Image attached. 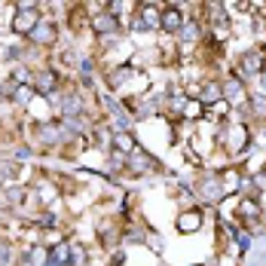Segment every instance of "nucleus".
<instances>
[{
  "label": "nucleus",
  "mask_w": 266,
  "mask_h": 266,
  "mask_svg": "<svg viewBox=\"0 0 266 266\" xmlns=\"http://www.w3.org/2000/svg\"><path fill=\"white\" fill-rule=\"evenodd\" d=\"M37 25H40L37 6H34V3H19L16 6V16H13V31L16 34H31Z\"/></svg>",
  "instance_id": "1"
},
{
  "label": "nucleus",
  "mask_w": 266,
  "mask_h": 266,
  "mask_svg": "<svg viewBox=\"0 0 266 266\" xmlns=\"http://www.w3.org/2000/svg\"><path fill=\"white\" fill-rule=\"evenodd\" d=\"M260 74V52H248V55H242V61H239V77H257Z\"/></svg>",
  "instance_id": "2"
},
{
  "label": "nucleus",
  "mask_w": 266,
  "mask_h": 266,
  "mask_svg": "<svg viewBox=\"0 0 266 266\" xmlns=\"http://www.w3.org/2000/svg\"><path fill=\"white\" fill-rule=\"evenodd\" d=\"M159 28H165L168 34L181 31V28H184V16L178 13L175 6H171V9H165V13H159Z\"/></svg>",
  "instance_id": "3"
},
{
  "label": "nucleus",
  "mask_w": 266,
  "mask_h": 266,
  "mask_svg": "<svg viewBox=\"0 0 266 266\" xmlns=\"http://www.w3.org/2000/svg\"><path fill=\"white\" fill-rule=\"evenodd\" d=\"M92 25H95V31H98V34H104V37H110V34H117L120 21H117V16H110V13H98Z\"/></svg>",
  "instance_id": "4"
},
{
  "label": "nucleus",
  "mask_w": 266,
  "mask_h": 266,
  "mask_svg": "<svg viewBox=\"0 0 266 266\" xmlns=\"http://www.w3.org/2000/svg\"><path fill=\"white\" fill-rule=\"evenodd\" d=\"M31 80H34V89H37V92H43V95H49V92L55 89V83H59L52 71H37Z\"/></svg>",
  "instance_id": "5"
},
{
  "label": "nucleus",
  "mask_w": 266,
  "mask_h": 266,
  "mask_svg": "<svg viewBox=\"0 0 266 266\" xmlns=\"http://www.w3.org/2000/svg\"><path fill=\"white\" fill-rule=\"evenodd\" d=\"M55 104L61 107V120H74V113H80V98L77 95H64V98H55Z\"/></svg>",
  "instance_id": "6"
},
{
  "label": "nucleus",
  "mask_w": 266,
  "mask_h": 266,
  "mask_svg": "<svg viewBox=\"0 0 266 266\" xmlns=\"http://www.w3.org/2000/svg\"><path fill=\"white\" fill-rule=\"evenodd\" d=\"M46 263H49V248L46 245H34L25 254V266H46Z\"/></svg>",
  "instance_id": "7"
},
{
  "label": "nucleus",
  "mask_w": 266,
  "mask_h": 266,
  "mask_svg": "<svg viewBox=\"0 0 266 266\" xmlns=\"http://www.w3.org/2000/svg\"><path fill=\"white\" fill-rule=\"evenodd\" d=\"M202 226V214L199 211H184L178 217V229L181 233H193V229H199Z\"/></svg>",
  "instance_id": "8"
},
{
  "label": "nucleus",
  "mask_w": 266,
  "mask_h": 266,
  "mask_svg": "<svg viewBox=\"0 0 266 266\" xmlns=\"http://www.w3.org/2000/svg\"><path fill=\"white\" fill-rule=\"evenodd\" d=\"M113 147H117V153H123V156H129V153H135V138L129 135V132H117L113 135Z\"/></svg>",
  "instance_id": "9"
},
{
  "label": "nucleus",
  "mask_w": 266,
  "mask_h": 266,
  "mask_svg": "<svg viewBox=\"0 0 266 266\" xmlns=\"http://www.w3.org/2000/svg\"><path fill=\"white\" fill-rule=\"evenodd\" d=\"M28 37H31L34 43H49V40L55 37V28L49 25V21H43V19H40V25H37V28H34V31L28 34Z\"/></svg>",
  "instance_id": "10"
},
{
  "label": "nucleus",
  "mask_w": 266,
  "mask_h": 266,
  "mask_svg": "<svg viewBox=\"0 0 266 266\" xmlns=\"http://www.w3.org/2000/svg\"><path fill=\"white\" fill-rule=\"evenodd\" d=\"M217 101H221V86H217V83H205L199 89V104H211V107H214Z\"/></svg>",
  "instance_id": "11"
},
{
  "label": "nucleus",
  "mask_w": 266,
  "mask_h": 266,
  "mask_svg": "<svg viewBox=\"0 0 266 266\" xmlns=\"http://www.w3.org/2000/svg\"><path fill=\"white\" fill-rule=\"evenodd\" d=\"M135 28H147V31H153V28H159V9L156 6H147L144 9V16H141V21H135Z\"/></svg>",
  "instance_id": "12"
},
{
  "label": "nucleus",
  "mask_w": 266,
  "mask_h": 266,
  "mask_svg": "<svg viewBox=\"0 0 266 266\" xmlns=\"http://www.w3.org/2000/svg\"><path fill=\"white\" fill-rule=\"evenodd\" d=\"M129 163H132V168H135V171H147V168H153V165H156L150 156H144V153H141V150L129 153Z\"/></svg>",
  "instance_id": "13"
},
{
  "label": "nucleus",
  "mask_w": 266,
  "mask_h": 266,
  "mask_svg": "<svg viewBox=\"0 0 266 266\" xmlns=\"http://www.w3.org/2000/svg\"><path fill=\"white\" fill-rule=\"evenodd\" d=\"M242 184V178L236 175V171H224V178H221V193H236V187Z\"/></svg>",
  "instance_id": "14"
},
{
  "label": "nucleus",
  "mask_w": 266,
  "mask_h": 266,
  "mask_svg": "<svg viewBox=\"0 0 266 266\" xmlns=\"http://www.w3.org/2000/svg\"><path fill=\"white\" fill-rule=\"evenodd\" d=\"M239 214H242V217H257V214H260V205L254 202V199H242Z\"/></svg>",
  "instance_id": "15"
},
{
  "label": "nucleus",
  "mask_w": 266,
  "mask_h": 266,
  "mask_svg": "<svg viewBox=\"0 0 266 266\" xmlns=\"http://www.w3.org/2000/svg\"><path fill=\"white\" fill-rule=\"evenodd\" d=\"M181 37H184V40H196V37H199V25H193V21H184Z\"/></svg>",
  "instance_id": "16"
},
{
  "label": "nucleus",
  "mask_w": 266,
  "mask_h": 266,
  "mask_svg": "<svg viewBox=\"0 0 266 266\" xmlns=\"http://www.w3.org/2000/svg\"><path fill=\"white\" fill-rule=\"evenodd\" d=\"M199 113H202V104H199V101H187V107H184V117H187V120H196Z\"/></svg>",
  "instance_id": "17"
},
{
  "label": "nucleus",
  "mask_w": 266,
  "mask_h": 266,
  "mask_svg": "<svg viewBox=\"0 0 266 266\" xmlns=\"http://www.w3.org/2000/svg\"><path fill=\"white\" fill-rule=\"evenodd\" d=\"M251 107L260 113V117H266V95H254L251 98Z\"/></svg>",
  "instance_id": "18"
},
{
  "label": "nucleus",
  "mask_w": 266,
  "mask_h": 266,
  "mask_svg": "<svg viewBox=\"0 0 266 266\" xmlns=\"http://www.w3.org/2000/svg\"><path fill=\"white\" fill-rule=\"evenodd\" d=\"M187 101H190L187 95H175V98H171L168 104H171V110H178V113H184V107H187Z\"/></svg>",
  "instance_id": "19"
},
{
  "label": "nucleus",
  "mask_w": 266,
  "mask_h": 266,
  "mask_svg": "<svg viewBox=\"0 0 266 266\" xmlns=\"http://www.w3.org/2000/svg\"><path fill=\"white\" fill-rule=\"evenodd\" d=\"M129 77H132V67H125V71H117V74L110 77V83H113V86H120V83H125Z\"/></svg>",
  "instance_id": "20"
},
{
  "label": "nucleus",
  "mask_w": 266,
  "mask_h": 266,
  "mask_svg": "<svg viewBox=\"0 0 266 266\" xmlns=\"http://www.w3.org/2000/svg\"><path fill=\"white\" fill-rule=\"evenodd\" d=\"M221 92H224V95H229V98H236V95H239V80H229Z\"/></svg>",
  "instance_id": "21"
},
{
  "label": "nucleus",
  "mask_w": 266,
  "mask_h": 266,
  "mask_svg": "<svg viewBox=\"0 0 266 266\" xmlns=\"http://www.w3.org/2000/svg\"><path fill=\"white\" fill-rule=\"evenodd\" d=\"M205 196H211V199H214V196H221V190H217V181H214V178H208V181H205Z\"/></svg>",
  "instance_id": "22"
},
{
  "label": "nucleus",
  "mask_w": 266,
  "mask_h": 266,
  "mask_svg": "<svg viewBox=\"0 0 266 266\" xmlns=\"http://www.w3.org/2000/svg\"><path fill=\"white\" fill-rule=\"evenodd\" d=\"M13 98H16V101H31V89H28V86H19V89L13 92Z\"/></svg>",
  "instance_id": "23"
},
{
  "label": "nucleus",
  "mask_w": 266,
  "mask_h": 266,
  "mask_svg": "<svg viewBox=\"0 0 266 266\" xmlns=\"http://www.w3.org/2000/svg\"><path fill=\"white\" fill-rule=\"evenodd\" d=\"M9 257H13V254H9V245H0V266H9Z\"/></svg>",
  "instance_id": "24"
},
{
  "label": "nucleus",
  "mask_w": 266,
  "mask_h": 266,
  "mask_svg": "<svg viewBox=\"0 0 266 266\" xmlns=\"http://www.w3.org/2000/svg\"><path fill=\"white\" fill-rule=\"evenodd\" d=\"M214 110H217V113H221V117H224V113L229 110V104H226V101H217V104H214Z\"/></svg>",
  "instance_id": "25"
},
{
  "label": "nucleus",
  "mask_w": 266,
  "mask_h": 266,
  "mask_svg": "<svg viewBox=\"0 0 266 266\" xmlns=\"http://www.w3.org/2000/svg\"><path fill=\"white\" fill-rule=\"evenodd\" d=\"M9 202H21V193L19 190H9Z\"/></svg>",
  "instance_id": "26"
},
{
  "label": "nucleus",
  "mask_w": 266,
  "mask_h": 266,
  "mask_svg": "<svg viewBox=\"0 0 266 266\" xmlns=\"http://www.w3.org/2000/svg\"><path fill=\"white\" fill-rule=\"evenodd\" d=\"M260 83H263V86H266V71H263V74H260Z\"/></svg>",
  "instance_id": "27"
}]
</instances>
